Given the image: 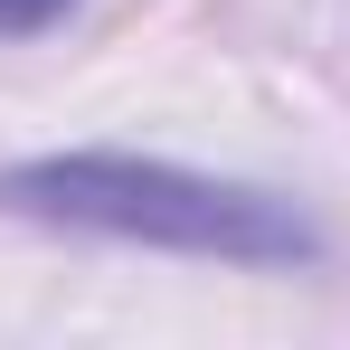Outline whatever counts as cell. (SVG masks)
<instances>
[{
    "mask_svg": "<svg viewBox=\"0 0 350 350\" xmlns=\"http://www.w3.org/2000/svg\"><path fill=\"white\" fill-rule=\"evenodd\" d=\"M0 218L66 237H114V246H161V256H208V265H312L322 228L218 171H180L142 152H48L0 171Z\"/></svg>",
    "mask_w": 350,
    "mask_h": 350,
    "instance_id": "cell-1",
    "label": "cell"
},
{
    "mask_svg": "<svg viewBox=\"0 0 350 350\" xmlns=\"http://www.w3.org/2000/svg\"><path fill=\"white\" fill-rule=\"evenodd\" d=\"M48 19H66V0H0V38H29Z\"/></svg>",
    "mask_w": 350,
    "mask_h": 350,
    "instance_id": "cell-2",
    "label": "cell"
}]
</instances>
